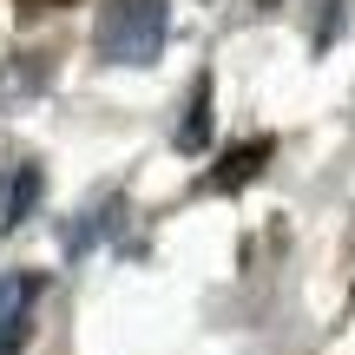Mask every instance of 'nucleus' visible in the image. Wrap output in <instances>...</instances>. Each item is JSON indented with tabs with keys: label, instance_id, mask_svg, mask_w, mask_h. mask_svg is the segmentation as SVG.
<instances>
[{
	"label": "nucleus",
	"instance_id": "1",
	"mask_svg": "<svg viewBox=\"0 0 355 355\" xmlns=\"http://www.w3.org/2000/svg\"><path fill=\"white\" fill-rule=\"evenodd\" d=\"M171 40V0H105L92 46L105 66H152Z\"/></svg>",
	"mask_w": 355,
	"mask_h": 355
},
{
	"label": "nucleus",
	"instance_id": "2",
	"mask_svg": "<svg viewBox=\"0 0 355 355\" xmlns=\"http://www.w3.org/2000/svg\"><path fill=\"white\" fill-rule=\"evenodd\" d=\"M40 198H46V171H40L33 158H20V165L0 171V237H7L13 224H26Z\"/></svg>",
	"mask_w": 355,
	"mask_h": 355
},
{
	"label": "nucleus",
	"instance_id": "3",
	"mask_svg": "<svg viewBox=\"0 0 355 355\" xmlns=\"http://www.w3.org/2000/svg\"><path fill=\"white\" fill-rule=\"evenodd\" d=\"M46 283L33 270H0V336H33V303Z\"/></svg>",
	"mask_w": 355,
	"mask_h": 355
},
{
	"label": "nucleus",
	"instance_id": "4",
	"mask_svg": "<svg viewBox=\"0 0 355 355\" xmlns=\"http://www.w3.org/2000/svg\"><path fill=\"white\" fill-rule=\"evenodd\" d=\"M171 145L184 158L211 152V73H198V86H191V99H184V119H178V132H171Z\"/></svg>",
	"mask_w": 355,
	"mask_h": 355
},
{
	"label": "nucleus",
	"instance_id": "5",
	"mask_svg": "<svg viewBox=\"0 0 355 355\" xmlns=\"http://www.w3.org/2000/svg\"><path fill=\"white\" fill-rule=\"evenodd\" d=\"M263 158H270V139H257V145H237V152L224 158V171L211 178V191H237V184H250Z\"/></svg>",
	"mask_w": 355,
	"mask_h": 355
},
{
	"label": "nucleus",
	"instance_id": "6",
	"mask_svg": "<svg viewBox=\"0 0 355 355\" xmlns=\"http://www.w3.org/2000/svg\"><path fill=\"white\" fill-rule=\"evenodd\" d=\"M46 86V66H13V73H0V105H13V99H26V92H40Z\"/></svg>",
	"mask_w": 355,
	"mask_h": 355
},
{
	"label": "nucleus",
	"instance_id": "7",
	"mask_svg": "<svg viewBox=\"0 0 355 355\" xmlns=\"http://www.w3.org/2000/svg\"><path fill=\"white\" fill-rule=\"evenodd\" d=\"M26 349V336H0V355H20Z\"/></svg>",
	"mask_w": 355,
	"mask_h": 355
}]
</instances>
